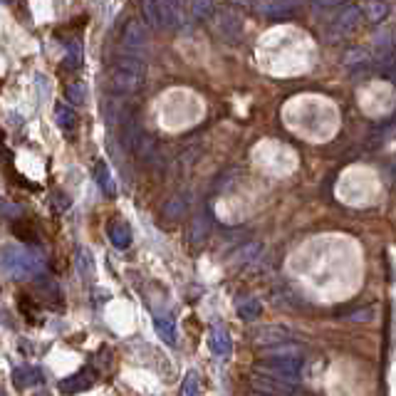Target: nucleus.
I'll list each match as a JSON object with an SVG mask.
<instances>
[{"label":"nucleus","instance_id":"1","mask_svg":"<svg viewBox=\"0 0 396 396\" xmlns=\"http://www.w3.org/2000/svg\"><path fill=\"white\" fill-rule=\"evenodd\" d=\"M260 362H263L265 374H273V377L283 379V382L298 384L300 374H302V367H305V352L293 342L275 344V347L263 349Z\"/></svg>","mask_w":396,"mask_h":396},{"label":"nucleus","instance_id":"2","mask_svg":"<svg viewBox=\"0 0 396 396\" xmlns=\"http://www.w3.org/2000/svg\"><path fill=\"white\" fill-rule=\"evenodd\" d=\"M144 77H147V62H144V57L124 52L117 60V64L112 67L109 87L117 94H132L144 84Z\"/></svg>","mask_w":396,"mask_h":396},{"label":"nucleus","instance_id":"3","mask_svg":"<svg viewBox=\"0 0 396 396\" xmlns=\"http://www.w3.org/2000/svg\"><path fill=\"white\" fill-rule=\"evenodd\" d=\"M359 23H362V8H357V5H342V10L324 28V40L327 43H339V40L349 38L359 28Z\"/></svg>","mask_w":396,"mask_h":396},{"label":"nucleus","instance_id":"4","mask_svg":"<svg viewBox=\"0 0 396 396\" xmlns=\"http://www.w3.org/2000/svg\"><path fill=\"white\" fill-rule=\"evenodd\" d=\"M250 389L260 396H298V387L290 382H283V379L273 377V374H260L255 372L250 377Z\"/></svg>","mask_w":396,"mask_h":396},{"label":"nucleus","instance_id":"5","mask_svg":"<svg viewBox=\"0 0 396 396\" xmlns=\"http://www.w3.org/2000/svg\"><path fill=\"white\" fill-rule=\"evenodd\" d=\"M215 30H218L220 40H225V43L235 45L243 40L245 35V25H243V18H240L238 13H233V10H218V15H215Z\"/></svg>","mask_w":396,"mask_h":396},{"label":"nucleus","instance_id":"6","mask_svg":"<svg viewBox=\"0 0 396 396\" xmlns=\"http://www.w3.org/2000/svg\"><path fill=\"white\" fill-rule=\"evenodd\" d=\"M147 45H149L147 25L139 23V20H132V23H127V28H124V33H122V47H124V52L142 57V55L147 52Z\"/></svg>","mask_w":396,"mask_h":396},{"label":"nucleus","instance_id":"7","mask_svg":"<svg viewBox=\"0 0 396 396\" xmlns=\"http://www.w3.org/2000/svg\"><path fill=\"white\" fill-rule=\"evenodd\" d=\"M208 349L218 359H230V354H233V342H230V334L223 324H213V327H210Z\"/></svg>","mask_w":396,"mask_h":396},{"label":"nucleus","instance_id":"8","mask_svg":"<svg viewBox=\"0 0 396 396\" xmlns=\"http://www.w3.org/2000/svg\"><path fill=\"white\" fill-rule=\"evenodd\" d=\"M298 10H300V0H268V3L263 5V10H260V13H263L265 18L280 23V20L295 18V15H298Z\"/></svg>","mask_w":396,"mask_h":396},{"label":"nucleus","instance_id":"9","mask_svg":"<svg viewBox=\"0 0 396 396\" xmlns=\"http://www.w3.org/2000/svg\"><path fill=\"white\" fill-rule=\"evenodd\" d=\"M94 379H97V374H94L92 369H82V372L74 374V377L64 379V382L60 384V392L62 394H79V392H84V389L92 387Z\"/></svg>","mask_w":396,"mask_h":396},{"label":"nucleus","instance_id":"10","mask_svg":"<svg viewBox=\"0 0 396 396\" xmlns=\"http://www.w3.org/2000/svg\"><path fill=\"white\" fill-rule=\"evenodd\" d=\"M389 13H392V5H389L387 0H364V5H362V15L374 25L384 23V20L389 18Z\"/></svg>","mask_w":396,"mask_h":396},{"label":"nucleus","instance_id":"11","mask_svg":"<svg viewBox=\"0 0 396 396\" xmlns=\"http://www.w3.org/2000/svg\"><path fill=\"white\" fill-rule=\"evenodd\" d=\"M139 10H142V18H144V25H147V28L164 30L162 5H159V0H139Z\"/></svg>","mask_w":396,"mask_h":396},{"label":"nucleus","instance_id":"12","mask_svg":"<svg viewBox=\"0 0 396 396\" xmlns=\"http://www.w3.org/2000/svg\"><path fill=\"white\" fill-rule=\"evenodd\" d=\"M293 339V332L285 327H263L260 332H255V342L258 344H288Z\"/></svg>","mask_w":396,"mask_h":396},{"label":"nucleus","instance_id":"13","mask_svg":"<svg viewBox=\"0 0 396 396\" xmlns=\"http://www.w3.org/2000/svg\"><path fill=\"white\" fill-rule=\"evenodd\" d=\"M107 233H109V240H112L114 248L127 250L129 245H132V228H129L124 220H117V223H112V225H109Z\"/></svg>","mask_w":396,"mask_h":396},{"label":"nucleus","instance_id":"14","mask_svg":"<svg viewBox=\"0 0 396 396\" xmlns=\"http://www.w3.org/2000/svg\"><path fill=\"white\" fill-rule=\"evenodd\" d=\"M210 213H198L196 218H193L191 228H188V240L191 243H203L205 238H208L210 233Z\"/></svg>","mask_w":396,"mask_h":396},{"label":"nucleus","instance_id":"15","mask_svg":"<svg viewBox=\"0 0 396 396\" xmlns=\"http://www.w3.org/2000/svg\"><path fill=\"white\" fill-rule=\"evenodd\" d=\"M154 324H157L159 337H162L169 347H174V344H176V322H174L169 315H159V317L154 319Z\"/></svg>","mask_w":396,"mask_h":396},{"label":"nucleus","instance_id":"16","mask_svg":"<svg viewBox=\"0 0 396 396\" xmlns=\"http://www.w3.org/2000/svg\"><path fill=\"white\" fill-rule=\"evenodd\" d=\"M235 312H238V317L253 322V319H258L260 315H263V302H260V300H255V298H245V300H240V302H238Z\"/></svg>","mask_w":396,"mask_h":396},{"label":"nucleus","instance_id":"17","mask_svg":"<svg viewBox=\"0 0 396 396\" xmlns=\"http://www.w3.org/2000/svg\"><path fill=\"white\" fill-rule=\"evenodd\" d=\"M191 15L198 23L210 20L215 15V0H191Z\"/></svg>","mask_w":396,"mask_h":396},{"label":"nucleus","instance_id":"18","mask_svg":"<svg viewBox=\"0 0 396 396\" xmlns=\"http://www.w3.org/2000/svg\"><path fill=\"white\" fill-rule=\"evenodd\" d=\"M186 205H188V198L179 193V196L169 198V203L164 205V215H166L169 220H179L183 215V210H186Z\"/></svg>","mask_w":396,"mask_h":396},{"label":"nucleus","instance_id":"19","mask_svg":"<svg viewBox=\"0 0 396 396\" xmlns=\"http://www.w3.org/2000/svg\"><path fill=\"white\" fill-rule=\"evenodd\" d=\"M94 176H97V183L99 188H102L107 196H114V181H112V174H109V166L104 162L97 164V169H94Z\"/></svg>","mask_w":396,"mask_h":396},{"label":"nucleus","instance_id":"20","mask_svg":"<svg viewBox=\"0 0 396 396\" xmlns=\"http://www.w3.org/2000/svg\"><path fill=\"white\" fill-rule=\"evenodd\" d=\"M13 379H15V387H28V384H38L43 382V374L38 372V369H15L13 372Z\"/></svg>","mask_w":396,"mask_h":396},{"label":"nucleus","instance_id":"21","mask_svg":"<svg viewBox=\"0 0 396 396\" xmlns=\"http://www.w3.org/2000/svg\"><path fill=\"white\" fill-rule=\"evenodd\" d=\"M55 117H57L60 127L67 129V132L74 127V122H77V117H74V112L67 107V104H57V107H55Z\"/></svg>","mask_w":396,"mask_h":396},{"label":"nucleus","instance_id":"22","mask_svg":"<svg viewBox=\"0 0 396 396\" xmlns=\"http://www.w3.org/2000/svg\"><path fill=\"white\" fill-rule=\"evenodd\" d=\"M181 396H200V382L196 372H188L181 384Z\"/></svg>","mask_w":396,"mask_h":396},{"label":"nucleus","instance_id":"23","mask_svg":"<svg viewBox=\"0 0 396 396\" xmlns=\"http://www.w3.org/2000/svg\"><path fill=\"white\" fill-rule=\"evenodd\" d=\"M67 99L72 104H84V99H87V87H84L82 82H74V84H69V89H67Z\"/></svg>","mask_w":396,"mask_h":396},{"label":"nucleus","instance_id":"24","mask_svg":"<svg viewBox=\"0 0 396 396\" xmlns=\"http://www.w3.org/2000/svg\"><path fill=\"white\" fill-rule=\"evenodd\" d=\"M79 62H82V47H79L77 43H69V47H67V67L69 69H74V67H79Z\"/></svg>","mask_w":396,"mask_h":396},{"label":"nucleus","instance_id":"25","mask_svg":"<svg viewBox=\"0 0 396 396\" xmlns=\"http://www.w3.org/2000/svg\"><path fill=\"white\" fill-rule=\"evenodd\" d=\"M312 5L317 10H332V8H342L344 0H312Z\"/></svg>","mask_w":396,"mask_h":396},{"label":"nucleus","instance_id":"26","mask_svg":"<svg viewBox=\"0 0 396 396\" xmlns=\"http://www.w3.org/2000/svg\"><path fill=\"white\" fill-rule=\"evenodd\" d=\"M235 5H243V8H255L253 0H233Z\"/></svg>","mask_w":396,"mask_h":396},{"label":"nucleus","instance_id":"27","mask_svg":"<svg viewBox=\"0 0 396 396\" xmlns=\"http://www.w3.org/2000/svg\"><path fill=\"white\" fill-rule=\"evenodd\" d=\"M255 396H260V394H255Z\"/></svg>","mask_w":396,"mask_h":396}]
</instances>
